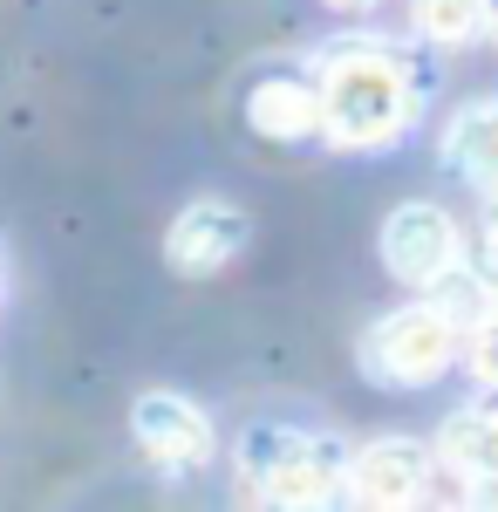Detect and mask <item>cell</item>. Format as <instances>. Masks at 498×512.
Segmentation results:
<instances>
[{
    "instance_id": "obj_1",
    "label": "cell",
    "mask_w": 498,
    "mask_h": 512,
    "mask_svg": "<svg viewBox=\"0 0 498 512\" xmlns=\"http://www.w3.org/2000/svg\"><path fill=\"white\" fill-rule=\"evenodd\" d=\"M321 89V137L335 151H383L417 117V76L389 41H328L314 62Z\"/></svg>"
},
{
    "instance_id": "obj_2",
    "label": "cell",
    "mask_w": 498,
    "mask_h": 512,
    "mask_svg": "<svg viewBox=\"0 0 498 512\" xmlns=\"http://www.w3.org/2000/svg\"><path fill=\"white\" fill-rule=\"evenodd\" d=\"M239 465V485L253 506H335L348 499V451L335 437L314 431H287V424H253L232 451Z\"/></svg>"
},
{
    "instance_id": "obj_3",
    "label": "cell",
    "mask_w": 498,
    "mask_h": 512,
    "mask_svg": "<svg viewBox=\"0 0 498 512\" xmlns=\"http://www.w3.org/2000/svg\"><path fill=\"white\" fill-rule=\"evenodd\" d=\"M451 355H458V321L444 315L430 294L410 301V308H396V315H383L369 328V342H362L369 376H376V383H396V390L437 383V376L451 369Z\"/></svg>"
},
{
    "instance_id": "obj_4",
    "label": "cell",
    "mask_w": 498,
    "mask_h": 512,
    "mask_svg": "<svg viewBox=\"0 0 498 512\" xmlns=\"http://www.w3.org/2000/svg\"><path fill=\"white\" fill-rule=\"evenodd\" d=\"M376 253H383L389 280H403V287L430 294V287H437V280H444V274L464 260V233H458V219H451L444 205L410 198V205H396V212L383 219Z\"/></svg>"
},
{
    "instance_id": "obj_5",
    "label": "cell",
    "mask_w": 498,
    "mask_h": 512,
    "mask_svg": "<svg viewBox=\"0 0 498 512\" xmlns=\"http://www.w3.org/2000/svg\"><path fill=\"white\" fill-rule=\"evenodd\" d=\"M130 437H137V451H144V465L164 478H192L212 465V417L198 410L192 396L178 390H144L130 403Z\"/></svg>"
},
{
    "instance_id": "obj_6",
    "label": "cell",
    "mask_w": 498,
    "mask_h": 512,
    "mask_svg": "<svg viewBox=\"0 0 498 512\" xmlns=\"http://www.w3.org/2000/svg\"><path fill=\"white\" fill-rule=\"evenodd\" d=\"M246 239H253V219L232 198H192L164 233V267L178 280H212L246 253Z\"/></svg>"
},
{
    "instance_id": "obj_7",
    "label": "cell",
    "mask_w": 498,
    "mask_h": 512,
    "mask_svg": "<svg viewBox=\"0 0 498 512\" xmlns=\"http://www.w3.org/2000/svg\"><path fill=\"white\" fill-rule=\"evenodd\" d=\"M437 451H423L417 437H376L362 451H348V499L355 506H376V512H396V506H423L430 485H437Z\"/></svg>"
},
{
    "instance_id": "obj_8",
    "label": "cell",
    "mask_w": 498,
    "mask_h": 512,
    "mask_svg": "<svg viewBox=\"0 0 498 512\" xmlns=\"http://www.w3.org/2000/svg\"><path fill=\"white\" fill-rule=\"evenodd\" d=\"M246 123L267 144H307V137H321V89H314V76H260L246 89Z\"/></svg>"
},
{
    "instance_id": "obj_9",
    "label": "cell",
    "mask_w": 498,
    "mask_h": 512,
    "mask_svg": "<svg viewBox=\"0 0 498 512\" xmlns=\"http://www.w3.org/2000/svg\"><path fill=\"white\" fill-rule=\"evenodd\" d=\"M444 171L464 178L471 192H498V96L492 103H464L444 123Z\"/></svg>"
},
{
    "instance_id": "obj_10",
    "label": "cell",
    "mask_w": 498,
    "mask_h": 512,
    "mask_svg": "<svg viewBox=\"0 0 498 512\" xmlns=\"http://www.w3.org/2000/svg\"><path fill=\"white\" fill-rule=\"evenodd\" d=\"M437 458H444L458 478H471V485H498V417L492 410L451 417L444 437H437Z\"/></svg>"
},
{
    "instance_id": "obj_11",
    "label": "cell",
    "mask_w": 498,
    "mask_h": 512,
    "mask_svg": "<svg viewBox=\"0 0 498 512\" xmlns=\"http://www.w3.org/2000/svg\"><path fill=\"white\" fill-rule=\"evenodd\" d=\"M410 21H417L423 41L464 48V41L492 35V0H410Z\"/></svg>"
},
{
    "instance_id": "obj_12",
    "label": "cell",
    "mask_w": 498,
    "mask_h": 512,
    "mask_svg": "<svg viewBox=\"0 0 498 512\" xmlns=\"http://www.w3.org/2000/svg\"><path fill=\"white\" fill-rule=\"evenodd\" d=\"M471 376L485 383V390H498V315H485V321H471Z\"/></svg>"
},
{
    "instance_id": "obj_13",
    "label": "cell",
    "mask_w": 498,
    "mask_h": 512,
    "mask_svg": "<svg viewBox=\"0 0 498 512\" xmlns=\"http://www.w3.org/2000/svg\"><path fill=\"white\" fill-rule=\"evenodd\" d=\"M485 267L498 274V192H492V212H485Z\"/></svg>"
},
{
    "instance_id": "obj_14",
    "label": "cell",
    "mask_w": 498,
    "mask_h": 512,
    "mask_svg": "<svg viewBox=\"0 0 498 512\" xmlns=\"http://www.w3.org/2000/svg\"><path fill=\"white\" fill-rule=\"evenodd\" d=\"M328 7H376V0H328Z\"/></svg>"
},
{
    "instance_id": "obj_15",
    "label": "cell",
    "mask_w": 498,
    "mask_h": 512,
    "mask_svg": "<svg viewBox=\"0 0 498 512\" xmlns=\"http://www.w3.org/2000/svg\"><path fill=\"white\" fill-rule=\"evenodd\" d=\"M492 35H498V0H492Z\"/></svg>"
}]
</instances>
